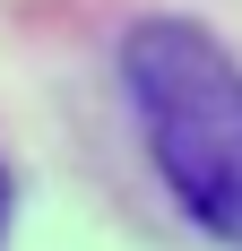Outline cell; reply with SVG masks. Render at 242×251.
<instances>
[{"mask_svg":"<svg viewBox=\"0 0 242 251\" xmlns=\"http://www.w3.org/2000/svg\"><path fill=\"white\" fill-rule=\"evenodd\" d=\"M121 87L182 217L242 251V61L191 18H139Z\"/></svg>","mask_w":242,"mask_h":251,"instance_id":"obj_1","label":"cell"},{"mask_svg":"<svg viewBox=\"0 0 242 251\" xmlns=\"http://www.w3.org/2000/svg\"><path fill=\"white\" fill-rule=\"evenodd\" d=\"M0 234H9V174H0Z\"/></svg>","mask_w":242,"mask_h":251,"instance_id":"obj_2","label":"cell"}]
</instances>
